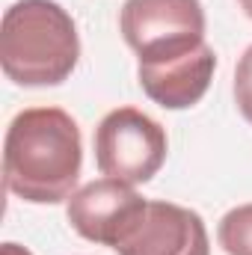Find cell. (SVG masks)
Returning a JSON list of instances; mask_svg holds the SVG:
<instances>
[{
	"mask_svg": "<svg viewBox=\"0 0 252 255\" xmlns=\"http://www.w3.org/2000/svg\"><path fill=\"white\" fill-rule=\"evenodd\" d=\"M83 166V142L77 122L60 107L21 110L3 139L6 190L33 205H57L71 199Z\"/></svg>",
	"mask_w": 252,
	"mask_h": 255,
	"instance_id": "obj_1",
	"label": "cell"
},
{
	"mask_svg": "<svg viewBox=\"0 0 252 255\" xmlns=\"http://www.w3.org/2000/svg\"><path fill=\"white\" fill-rule=\"evenodd\" d=\"M80 60L74 18L57 0H18L3 12L0 63L18 86H60Z\"/></svg>",
	"mask_w": 252,
	"mask_h": 255,
	"instance_id": "obj_2",
	"label": "cell"
},
{
	"mask_svg": "<svg viewBox=\"0 0 252 255\" xmlns=\"http://www.w3.org/2000/svg\"><path fill=\"white\" fill-rule=\"evenodd\" d=\"M166 130L136 107L110 110L95 128V166L125 184L151 181L166 163Z\"/></svg>",
	"mask_w": 252,
	"mask_h": 255,
	"instance_id": "obj_3",
	"label": "cell"
},
{
	"mask_svg": "<svg viewBox=\"0 0 252 255\" xmlns=\"http://www.w3.org/2000/svg\"><path fill=\"white\" fill-rule=\"evenodd\" d=\"M119 30L139 60H160L205 42V9L199 0H125Z\"/></svg>",
	"mask_w": 252,
	"mask_h": 255,
	"instance_id": "obj_4",
	"label": "cell"
},
{
	"mask_svg": "<svg viewBox=\"0 0 252 255\" xmlns=\"http://www.w3.org/2000/svg\"><path fill=\"white\" fill-rule=\"evenodd\" d=\"M119 255H211V241L202 217L175 202L145 199L125 235L116 244Z\"/></svg>",
	"mask_w": 252,
	"mask_h": 255,
	"instance_id": "obj_5",
	"label": "cell"
},
{
	"mask_svg": "<svg viewBox=\"0 0 252 255\" xmlns=\"http://www.w3.org/2000/svg\"><path fill=\"white\" fill-rule=\"evenodd\" d=\"M142 205L145 199L133 190V184L116 178H98L71 193L65 214L71 229L83 241L116 250L119 238L125 235V229Z\"/></svg>",
	"mask_w": 252,
	"mask_h": 255,
	"instance_id": "obj_6",
	"label": "cell"
},
{
	"mask_svg": "<svg viewBox=\"0 0 252 255\" xmlns=\"http://www.w3.org/2000/svg\"><path fill=\"white\" fill-rule=\"evenodd\" d=\"M214 71H217V54L208 42L175 57L139 60L136 65L142 92L163 110H187L199 104L214 80Z\"/></svg>",
	"mask_w": 252,
	"mask_h": 255,
	"instance_id": "obj_7",
	"label": "cell"
},
{
	"mask_svg": "<svg viewBox=\"0 0 252 255\" xmlns=\"http://www.w3.org/2000/svg\"><path fill=\"white\" fill-rule=\"evenodd\" d=\"M217 241L226 255H252V202L232 208L220 220Z\"/></svg>",
	"mask_w": 252,
	"mask_h": 255,
	"instance_id": "obj_8",
	"label": "cell"
},
{
	"mask_svg": "<svg viewBox=\"0 0 252 255\" xmlns=\"http://www.w3.org/2000/svg\"><path fill=\"white\" fill-rule=\"evenodd\" d=\"M235 101H238L241 116L252 125V45L244 51L235 68Z\"/></svg>",
	"mask_w": 252,
	"mask_h": 255,
	"instance_id": "obj_9",
	"label": "cell"
},
{
	"mask_svg": "<svg viewBox=\"0 0 252 255\" xmlns=\"http://www.w3.org/2000/svg\"><path fill=\"white\" fill-rule=\"evenodd\" d=\"M0 255H33L27 247H18V244H3L0 247Z\"/></svg>",
	"mask_w": 252,
	"mask_h": 255,
	"instance_id": "obj_10",
	"label": "cell"
},
{
	"mask_svg": "<svg viewBox=\"0 0 252 255\" xmlns=\"http://www.w3.org/2000/svg\"><path fill=\"white\" fill-rule=\"evenodd\" d=\"M238 3H241V9H244V12L252 18V0H238Z\"/></svg>",
	"mask_w": 252,
	"mask_h": 255,
	"instance_id": "obj_11",
	"label": "cell"
}]
</instances>
